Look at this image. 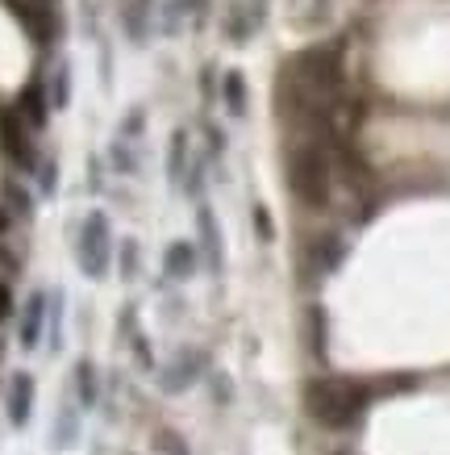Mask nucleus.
<instances>
[{
	"label": "nucleus",
	"instance_id": "obj_1",
	"mask_svg": "<svg viewBox=\"0 0 450 455\" xmlns=\"http://www.w3.org/2000/svg\"><path fill=\"white\" fill-rule=\"evenodd\" d=\"M304 405H309V414L329 430H346L363 414V405H367V388L351 385V380H313V385L304 388Z\"/></svg>",
	"mask_w": 450,
	"mask_h": 455
},
{
	"label": "nucleus",
	"instance_id": "obj_2",
	"mask_svg": "<svg viewBox=\"0 0 450 455\" xmlns=\"http://www.w3.org/2000/svg\"><path fill=\"white\" fill-rule=\"evenodd\" d=\"M288 188L296 196L300 205L309 209H326L329 205V193H334V172H329V159L321 147L304 142L292 151L288 159Z\"/></svg>",
	"mask_w": 450,
	"mask_h": 455
},
{
	"label": "nucleus",
	"instance_id": "obj_3",
	"mask_svg": "<svg viewBox=\"0 0 450 455\" xmlns=\"http://www.w3.org/2000/svg\"><path fill=\"white\" fill-rule=\"evenodd\" d=\"M80 267L83 276L100 280L105 272H109V218L105 213H88V221H83L80 230Z\"/></svg>",
	"mask_w": 450,
	"mask_h": 455
},
{
	"label": "nucleus",
	"instance_id": "obj_4",
	"mask_svg": "<svg viewBox=\"0 0 450 455\" xmlns=\"http://www.w3.org/2000/svg\"><path fill=\"white\" fill-rule=\"evenodd\" d=\"M9 9H13V17L29 29V38L34 42L55 38V13H51L46 0H9Z\"/></svg>",
	"mask_w": 450,
	"mask_h": 455
},
{
	"label": "nucleus",
	"instance_id": "obj_5",
	"mask_svg": "<svg viewBox=\"0 0 450 455\" xmlns=\"http://www.w3.org/2000/svg\"><path fill=\"white\" fill-rule=\"evenodd\" d=\"M29 125L17 117V113H4L0 117V147H4V155L13 159L17 167H29L34 164V147H29Z\"/></svg>",
	"mask_w": 450,
	"mask_h": 455
},
{
	"label": "nucleus",
	"instance_id": "obj_6",
	"mask_svg": "<svg viewBox=\"0 0 450 455\" xmlns=\"http://www.w3.org/2000/svg\"><path fill=\"white\" fill-rule=\"evenodd\" d=\"M29 410H34V376L17 372L13 380H9V422H13V427H26Z\"/></svg>",
	"mask_w": 450,
	"mask_h": 455
},
{
	"label": "nucleus",
	"instance_id": "obj_7",
	"mask_svg": "<svg viewBox=\"0 0 450 455\" xmlns=\"http://www.w3.org/2000/svg\"><path fill=\"white\" fill-rule=\"evenodd\" d=\"M42 322H46V292H34L26 301V314H21V331H17L26 351H34L42 343Z\"/></svg>",
	"mask_w": 450,
	"mask_h": 455
},
{
	"label": "nucleus",
	"instance_id": "obj_8",
	"mask_svg": "<svg viewBox=\"0 0 450 455\" xmlns=\"http://www.w3.org/2000/svg\"><path fill=\"white\" fill-rule=\"evenodd\" d=\"M163 272L171 280H188L196 272V247H192L188 238H179V243H171L163 251Z\"/></svg>",
	"mask_w": 450,
	"mask_h": 455
},
{
	"label": "nucleus",
	"instance_id": "obj_9",
	"mask_svg": "<svg viewBox=\"0 0 450 455\" xmlns=\"http://www.w3.org/2000/svg\"><path fill=\"white\" fill-rule=\"evenodd\" d=\"M196 226H201V247L209 255V272L221 276V238H217V221H213V209L209 205L196 209Z\"/></svg>",
	"mask_w": 450,
	"mask_h": 455
},
{
	"label": "nucleus",
	"instance_id": "obj_10",
	"mask_svg": "<svg viewBox=\"0 0 450 455\" xmlns=\"http://www.w3.org/2000/svg\"><path fill=\"white\" fill-rule=\"evenodd\" d=\"M17 117H21L29 130H42V125H46V97H42V84L38 80L21 92V100H17Z\"/></svg>",
	"mask_w": 450,
	"mask_h": 455
},
{
	"label": "nucleus",
	"instance_id": "obj_11",
	"mask_svg": "<svg viewBox=\"0 0 450 455\" xmlns=\"http://www.w3.org/2000/svg\"><path fill=\"white\" fill-rule=\"evenodd\" d=\"M150 4H154V0H125L122 4V26H125V34H130V42H146Z\"/></svg>",
	"mask_w": 450,
	"mask_h": 455
},
{
	"label": "nucleus",
	"instance_id": "obj_12",
	"mask_svg": "<svg viewBox=\"0 0 450 455\" xmlns=\"http://www.w3.org/2000/svg\"><path fill=\"white\" fill-rule=\"evenodd\" d=\"M201 363H205V355H179V363L163 376V388H167V393H179V388L196 376V368H201Z\"/></svg>",
	"mask_w": 450,
	"mask_h": 455
},
{
	"label": "nucleus",
	"instance_id": "obj_13",
	"mask_svg": "<svg viewBox=\"0 0 450 455\" xmlns=\"http://www.w3.org/2000/svg\"><path fill=\"white\" fill-rule=\"evenodd\" d=\"M75 388H80V405H96V368L88 363V359H80L75 363Z\"/></svg>",
	"mask_w": 450,
	"mask_h": 455
},
{
	"label": "nucleus",
	"instance_id": "obj_14",
	"mask_svg": "<svg viewBox=\"0 0 450 455\" xmlns=\"http://www.w3.org/2000/svg\"><path fill=\"white\" fill-rule=\"evenodd\" d=\"M225 105H230L233 117H242L246 113V84L238 71H225Z\"/></svg>",
	"mask_w": 450,
	"mask_h": 455
},
{
	"label": "nucleus",
	"instance_id": "obj_15",
	"mask_svg": "<svg viewBox=\"0 0 450 455\" xmlns=\"http://www.w3.org/2000/svg\"><path fill=\"white\" fill-rule=\"evenodd\" d=\"M184 155H188V134H184V130H176V134H171V159H167V176L176 180H184Z\"/></svg>",
	"mask_w": 450,
	"mask_h": 455
},
{
	"label": "nucleus",
	"instance_id": "obj_16",
	"mask_svg": "<svg viewBox=\"0 0 450 455\" xmlns=\"http://www.w3.org/2000/svg\"><path fill=\"white\" fill-rule=\"evenodd\" d=\"M154 447H159V455H188V447H184V439H179L176 430H159Z\"/></svg>",
	"mask_w": 450,
	"mask_h": 455
},
{
	"label": "nucleus",
	"instance_id": "obj_17",
	"mask_svg": "<svg viewBox=\"0 0 450 455\" xmlns=\"http://www.w3.org/2000/svg\"><path fill=\"white\" fill-rule=\"evenodd\" d=\"M250 218H255V230H259L263 243H272V238H275V221H272V213H267L263 205H255V213H250Z\"/></svg>",
	"mask_w": 450,
	"mask_h": 455
},
{
	"label": "nucleus",
	"instance_id": "obj_18",
	"mask_svg": "<svg viewBox=\"0 0 450 455\" xmlns=\"http://www.w3.org/2000/svg\"><path fill=\"white\" fill-rule=\"evenodd\" d=\"M338 263H342V243H338V238L321 243V267L329 272V267H338Z\"/></svg>",
	"mask_w": 450,
	"mask_h": 455
},
{
	"label": "nucleus",
	"instance_id": "obj_19",
	"mask_svg": "<svg viewBox=\"0 0 450 455\" xmlns=\"http://www.w3.org/2000/svg\"><path fill=\"white\" fill-rule=\"evenodd\" d=\"M122 272H125V276H134V272H138V243H125V251H122Z\"/></svg>",
	"mask_w": 450,
	"mask_h": 455
},
{
	"label": "nucleus",
	"instance_id": "obj_20",
	"mask_svg": "<svg viewBox=\"0 0 450 455\" xmlns=\"http://www.w3.org/2000/svg\"><path fill=\"white\" fill-rule=\"evenodd\" d=\"M4 196H9V201H13V209H17V213H29V196L21 193V188H17V184H9V188H4Z\"/></svg>",
	"mask_w": 450,
	"mask_h": 455
},
{
	"label": "nucleus",
	"instance_id": "obj_21",
	"mask_svg": "<svg viewBox=\"0 0 450 455\" xmlns=\"http://www.w3.org/2000/svg\"><path fill=\"white\" fill-rule=\"evenodd\" d=\"M9 314H13V292H9V284L0 280V322H4Z\"/></svg>",
	"mask_w": 450,
	"mask_h": 455
},
{
	"label": "nucleus",
	"instance_id": "obj_22",
	"mask_svg": "<svg viewBox=\"0 0 450 455\" xmlns=\"http://www.w3.org/2000/svg\"><path fill=\"white\" fill-rule=\"evenodd\" d=\"M42 188H46V193H51V188H55V167H51V164L42 167Z\"/></svg>",
	"mask_w": 450,
	"mask_h": 455
},
{
	"label": "nucleus",
	"instance_id": "obj_23",
	"mask_svg": "<svg viewBox=\"0 0 450 455\" xmlns=\"http://www.w3.org/2000/svg\"><path fill=\"white\" fill-rule=\"evenodd\" d=\"M4 230H9V213L0 209V235H4Z\"/></svg>",
	"mask_w": 450,
	"mask_h": 455
}]
</instances>
